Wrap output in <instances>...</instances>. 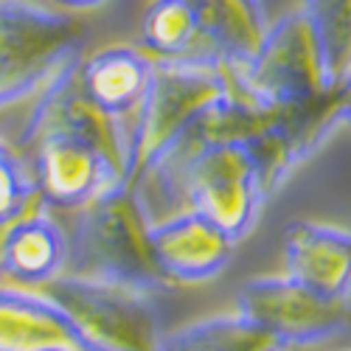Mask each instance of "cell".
Instances as JSON below:
<instances>
[{"label": "cell", "mask_w": 351, "mask_h": 351, "mask_svg": "<svg viewBox=\"0 0 351 351\" xmlns=\"http://www.w3.org/2000/svg\"><path fill=\"white\" fill-rule=\"evenodd\" d=\"M76 346L65 312L40 289L0 284V351H48Z\"/></svg>", "instance_id": "obj_14"}, {"label": "cell", "mask_w": 351, "mask_h": 351, "mask_svg": "<svg viewBox=\"0 0 351 351\" xmlns=\"http://www.w3.org/2000/svg\"><path fill=\"white\" fill-rule=\"evenodd\" d=\"M155 178L178 186L189 208L225 228L237 242L250 237L270 191L250 143L233 135H199Z\"/></svg>", "instance_id": "obj_3"}, {"label": "cell", "mask_w": 351, "mask_h": 351, "mask_svg": "<svg viewBox=\"0 0 351 351\" xmlns=\"http://www.w3.org/2000/svg\"><path fill=\"white\" fill-rule=\"evenodd\" d=\"M199 28V51L230 65H247L267 34L261 0H189Z\"/></svg>", "instance_id": "obj_15"}, {"label": "cell", "mask_w": 351, "mask_h": 351, "mask_svg": "<svg viewBox=\"0 0 351 351\" xmlns=\"http://www.w3.org/2000/svg\"><path fill=\"white\" fill-rule=\"evenodd\" d=\"M155 60L132 45H107L79 60L76 82L101 110L132 121L146 96Z\"/></svg>", "instance_id": "obj_13"}, {"label": "cell", "mask_w": 351, "mask_h": 351, "mask_svg": "<svg viewBox=\"0 0 351 351\" xmlns=\"http://www.w3.org/2000/svg\"><path fill=\"white\" fill-rule=\"evenodd\" d=\"M160 351H284L239 312L211 315L163 335Z\"/></svg>", "instance_id": "obj_16"}, {"label": "cell", "mask_w": 351, "mask_h": 351, "mask_svg": "<svg viewBox=\"0 0 351 351\" xmlns=\"http://www.w3.org/2000/svg\"><path fill=\"white\" fill-rule=\"evenodd\" d=\"M239 82L250 99L270 107L304 104L332 90L324 51L304 9L267 25L258 51L239 68Z\"/></svg>", "instance_id": "obj_6"}, {"label": "cell", "mask_w": 351, "mask_h": 351, "mask_svg": "<svg viewBox=\"0 0 351 351\" xmlns=\"http://www.w3.org/2000/svg\"><path fill=\"white\" fill-rule=\"evenodd\" d=\"M87 25L62 9L0 0V107L23 101L82 56Z\"/></svg>", "instance_id": "obj_5"}, {"label": "cell", "mask_w": 351, "mask_h": 351, "mask_svg": "<svg viewBox=\"0 0 351 351\" xmlns=\"http://www.w3.org/2000/svg\"><path fill=\"white\" fill-rule=\"evenodd\" d=\"M284 273L335 301L351 298V230L298 219L284 230Z\"/></svg>", "instance_id": "obj_11"}, {"label": "cell", "mask_w": 351, "mask_h": 351, "mask_svg": "<svg viewBox=\"0 0 351 351\" xmlns=\"http://www.w3.org/2000/svg\"><path fill=\"white\" fill-rule=\"evenodd\" d=\"M141 43L152 60H178L199 51V28L189 0H152L141 23Z\"/></svg>", "instance_id": "obj_17"}, {"label": "cell", "mask_w": 351, "mask_h": 351, "mask_svg": "<svg viewBox=\"0 0 351 351\" xmlns=\"http://www.w3.org/2000/svg\"><path fill=\"white\" fill-rule=\"evenodd\" d=\"M48 351H79V348H71V346H56V348H48Z\"/></svg>", "instance_id": "obj_21"}, {"label": "cell", "mask_w": 351, "mask_h": 351, "mask_svg": "<svg viewBox=\"0 0 351 351\" xmlns=\"http://www.w3.org/2000/svg\"><path fill=\"white\" fill-rule=\"evenodd\" d=\"M56 79L60 73L34 96L0 107V239L25 214L45 208L32 171V146L37 141L43 112Z\"/></svg>", "instance_id": "obj_9"}, {"label": "cell", "mask_w": 351, "mask_h": 351, "mask_svg": "<svg viewBox=\"0 0 351 351\" xmlns=\"http://www.w3.org/2000/svg\"><path fill=\"white\" fill-rule=\"evenodd\" d=\"M239 93V65H230L208 51H194L178 60H155L149 87L132 119L121 183L143 189L149 178L186 149L214 112Z\"/></svg>", "instance_id": "obj_1"}, {"label": "cell", "mask_w": 351, "mask_h": 351, "mask_svg": "<svg viewBox=\"0 0 351 351\" xmlns=\"http://www.w3.org/2000/svg\"><path fill=\"white\" fill-rule=\"evenodd\" d=\"M337 93H340V101H343V107H346V119H348V124H351V73L337 84Z\"/></svg>", "instance_id": "obj_20"}, {"label": "cell", "mask_w": 351, "mask_h": 351, "mask_svg": "<svg viewBox=\"0 0 351 351\" xmlns=\"http://www.w3.org/2000/svg\"><path fill=\"white\" fill-rule=\"evenodd\" d=\"M301 9L324 51L329 84L337 87L351 73V0H304Z\"/></svg>", "instance_id": "obj_18"}, {"label": "cell", "mask_w": 351, "mask_h": 351, "mask_svg": "<svg viewBox=\"0 0 351 351\" xmlns=\"http://www.w3.org/2000/svg\"><path fill=\"white\" fill-rule=\"evenodd\" d=\"M51 3H56L62 12H90V9H96V6H101L104 0H51Z\"/></svg>", "instance_id": "obj_19"}, {"label": "cell", "mask_w": 351, "mask_h": 351, "mask_svg": "<svg viewBox=\"0 0 351 351\" xmlns=\"http://www.w3.org/2000/svg\"><path fill=\"white\" fill-rule=\"evenodd\" d=\"M237 245L239 242L225 228L194 208L155 222L158 261L171 287L206 284L217 278L230 265Z\"/></svg>", "instance_id": "obj_10"}, {"label": "cell", "mask_w": 351, "mask_h": 351, "mask_svg": "<svg viewBox=\"0 0 351 351\" xmlns=\"http://www.w3.org/2000/svg\"><path fill=\"white\" fill-rule=\"evenodd\" d=\"M68 273L130 284L146 292L171 287L155 250V219L141 186L115 183L79 211Z\"/></svg>", "instance_id": "obj_2"}, {"label": "cell", "mask_w": 351, "mask_h": 351, "mask_svg": "<svg viewBox=\"0 0 351 351\" xmlns=\"http://www.w3.org/2000/svg\"><path fill=\"white\" fill-rule=\"evenodd\" d=\"M71 239L48 208H37L14 222L0 239V284L43 289L68 273Z\"/></svg>", "instance_id": "obj_12"}, {"label": "cell", "mask_w": 351, "mask_h": 351, "mask_svg": "<svg viewBox=\"0 0 351 351\" xmlns=\"http://www.w3.org/2000/svg\"><path fill=\"white\" fill-rule=\"evenodd\" d=\"M340 351H351V348H340Z\"/></svg>", "instance_id": "obj_22"}, {"label": "cell", "mask_w": 351, "mask_h": 351, "mask_svg": "<svg viewBox=\"0 0 351 351\" xmlns=\"http://www.w3.org/2000/svg\"><path fill=\"white\" fill-rule=\"evenodd\" d=\"M65 312L79 351H160L163 326L152 304V292L62 273L43 289Z\"/></svg>", "instance_id": "obj_4"}, {"label": "cell", "mask_w": 351, "mask_h": 351, "mask_svg": "<svg viewBox=\"0 0 351 351\" xmlns=\"http://www.w3.org/2000/svg\"><path fill=\"white\" fill-rule=\"evenodd\" d=\"M32 171L40 202L53 211H82L87 202L121 183V169L84 138L40 127L32 146Z\"/></svg>", "instance_id": "obj_8"}, {"label": "cell", "mask_w": 351, "mask_h": 351, "mask_svg": "<svg viewBox=\"0 0 351 351\" xmlns=\"http://www.w3.org/2000/svg\"><path fill=\"white\" fill-rule=\"evenodd\" d=\"M237 312L270 335L284 351L324 343L340 335L351 320L348 301L320 295L287 273L245 281Z\"/></svg>", "instance_id": "obj_7"}]
</instances>
